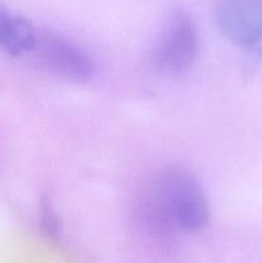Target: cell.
<instances>
[{
	"label": "cell",
	"instance_id": "cell-6",
	"mask_svg": "<svg viewBox=\"0 0 262 263\" xmlns=\"http://www.w3.org/2000/svg\"><path fill=\"white\" fill-rule=\"evenodd\" d=\"M39 226L46 240L54 244L61 243L63 238V222L48 195L41 197L39 203Z\"/></svg>",
	"mask_w": 262,
	"mask_h": 263
},
{
	"label": "cell",
	"instance_id": "cell-3",
	"mask_svg": "<svg viewBox=\"0 0 262 263\" xmlns=\"http://www.w3.org/2000/svg\"><path fill=\"white\" fill-rule=\"evenodd\" d=\"M31 54L44 68L68 81L86 82L94 74L95 66L89 54L58 33L38 30Z\"/></svg>",
	"mask_w": 262,
	"mask_h": 263
},
{
	"label": "cell",
	"instance_id": "cell-5",
	"mask_svg": "<svg viewBox=\"0 0 262 263\" xmlns=\"http://www.w3.org/2000/svg\"><path fill=\"white\" fill-rule=\"evenodd\" d=\"M38 30L25 18L0 4V50L12 57L31 53Z\"/></svg>",
	"mask_w": 262,
	"mask_h": 263
},
{
	"label": "cell",
	"instance_id": "cell-4",
	"mask_svg": "<svg viewBox=\"0 0 262 263\" xmlns=\"http://www.w3.org/2000/svg\"><path fill=\"white\" fill-rule=\"evenodd\" d=\"M215 21L226 39L239 46L262 41V0H216Z\"/></svg>",
	"mask_w": 262,
	"mask_h": 263
},
{
	"label": "cell",
	"instance_id": "cell-1",
	"mask_svg": "<svg viewBox=\"0 0 262 263\" xmlns=\"http://www.w3.org/2000/svg\"><path fill=\"white\" fill-rule=\"evenodd\" d=\"M177 231L197 233L210 222V204L194 174L181 166L162 170L152 181Z\"/></svg>",
	"mask_w": 262,
	"mask_h": 263
},
{
	"label": "cell",
	"instance_id": "cell-2",
	"mask_svg": "<svg viewBox=\"0 0 262 263\" xmlns=\"http://www.w3.org/2000/svg\"><path fill=\"white\" fill-rule=\"evenodd\" d=\"M200 37L193 15L176 9L164 21L152 49V66L166 76H180L193 67L199 55Z\"/></svg>",
	"mask_w": 262,
	"mask_h": 263
}]
</instances>
